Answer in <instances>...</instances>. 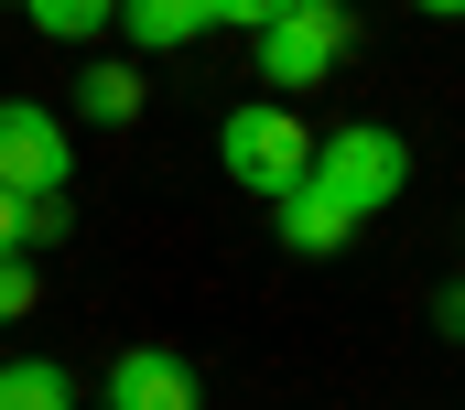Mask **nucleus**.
I'll return each mask as SVG.
<instances>
[{
    "mask_svg": "<svg viewBox=\"0 0 465 410\" xmlns=\"http://www.w3.org/2000/svg\"><path fill=\"white\" fill-rule=\"evenodd\" d=\"M303 184L336 205V216H379V205H401L411 184V151H401V130H379V119H347V130H325L314 141V162H303Z\"/></svg>",
    "mask_w": 465,
    "mask_h": 410,
    "instance_id": "obj_1",
    "label": "nucleus"
},
{
    "mask_svg": "<svg viewBox=\"0 0 465 410\" xmlns=\"http://www.w3.org/2000/svg\"><path fill=\"white\" fill-rule=\"evenodd\" d=\"M217 162H228V184H249V195L282 205L292 184H303V162H314V130H303L282 98H249V108L217 119Z\"/></svg>",
    "mask_w": 465,
    "mask_h": 410,
    "instance_id": "obj_2",
    "label": "nucleus"
},
{
    "mask_svg": "<svg viewBox=\"0 0 465 410\" xmlns=\"http://www.w3.org/2000/svg\"><path fill=\"white\" fill-rule=\"evenodd\" d=\"M347 33H357L347 0H292L282 22H260V87L292 108L303 87H325V76L347 65Z\"/></svg>",
    "mask_w": 465,
    "mask_h": 410,
    "instance_id": "obj_3",
    "label": "nucleus"
},
{
    "mask_svg": "<svg viewBox=\"0 0 465 410\" xmlns=\"http://www.w3.org/2000/svg\"><path fill=\"white\" fill-rule=\"evenodd\" d=\"M65 119L33 98H0V195H65Z\"/></svg>",
    "mask_w": 465,
    "mask_h": 410,
    "instance_id": "obj_4",
    "label": "nucleus"
},
{
    "mask_svg": "<svg viewBox=\"0 0 465 410\" xmlns=\"http://www.w3.org/2000/svg\"><path fill=\"white\" fill-rule=\"evenodd\" d=\"M109 410H206L195 367L173 346H119L109 356Z\"/></svg>",
    "mask_w": 465,
    "mask_h": 410,
    "instance_id": "obj_5",
    "label": "nucleus"
},
{
    "mask_svg": "<svg viewBox=\"0 0 465 410\" xmlns=\"http://www.w3.org/2000/svg\"><path fill=\"white\" fill-rule=\"evenodd\" d=\"M109 22L130 33V54H173V44H195V33H206V11H195V0H119Z\"/></svg>",
    "mask_w": 465,
    "mask_h": 410,
    "instance_id": "obj_6",
    "label": "nucleus"
},
{
    "mask_svg": "<svg viewBox=\"0 0 465 410\" xmlns=\"http://www.w3.org/2000/svg\"><path fill=\"white\" fill-rule=\"evenodd\" d=\"M282 249H303V259H336V249H347V216L314 195V184H292V195H282Z\"/></svg>",
    "mask_w": 465,
    "mask_h": 410,
    "instance_id": "obj_7",
    "label": "nucleus"
},
{
    "mask_svg": "<svg viewBox=\"0 0 465 410\" xmlns=\"http://www.w3.org/2000/svg\"><path fill=\"white\" fill-rule=\"evenodd\" d=\"M0 410H76V378L54 356H0Z\"/></svg>",
    "mask_w": 465,
    "mask_h": 410,
    "instance_id": "obj_8",
    "label": "nucleus"
},
{
    "mask_svg": "<svg viewBox=\"0 0 465 410\" xmlns=\"http://www.w3.org/2000/svg\"><path fill=\"white\" fill-rule=\"evenodd\" d=\"M76 119L130 130V119H141V65H87V76H76Z\"/></svg>",
    "mask_w": 465,
    "mask_h": 410,
    "instance_id": "obj_9",
    "label": "nucleus"
},
{
    "mask_svg": "<svg viewBox=\"0 0 465 410\" xmlns=\"http://www.w3.org/2000/svg\"><path fill=\"white\" fill-rule=\"evenodd\" d=\"M11 11H33V22H44L54 44H98V33H109V11H119V0H11Z\"/></svg>",
    "mask_w": 465,
    "mask_h": 410,
    "instance_id": "obj_10",
    "label": "nucleus"
},
{
    "mask_svg": "<svg viewBox=\"0 0 465 410\" xmlns=\"http://www.w3.org/2000/svg\"><path fill=\"white\" fill-rule=\"evenodd\" d=\"M54 238H76V205H65V195H22V259L54 249Z\"/></svg>",
    "mask_w": 465,
    "mask_h": 410,
    "instance_id": "obj_11",
    "label": "nucleus"
},
{
    "mask_svg": "<svg viewBox=\"0 0 465 410\" xmlns=\"http://www.w3.org/2000/svg\"><path fill=\"white\" fill-rule=\"evenodd\" d=\"M195 11H206V22H228V33H260V22H282L292 0H195Z\"/></svg>",
    "mask_w": 465,
    "mask_h": 410,
    "instance_id": "obj_12",
    "label": "nucleus"
},
{
    "mask_svg": "<svg viewBox=\"0 0 465 410\" xmlns=\"http://www.w3.org/2000/svg\"><path fill=\"white\" fill-rule=\"evenodd\" d=\"M22 313H33V259L11 249V259H0V324H22Z\"/></svg>",
    "mask_w": 465,
    "mask_h": 410,
    "instance_id": "obj_13",
    "label": "nucleus"
},
{
    "mask_svg": "<svg viewBox=\"0 0 465 410\" xmlns=\"http://www.w3.org/2000/svg\"><path fill=\"white\" fill-rule=\"evenodd\" d=\"M22 249V195H0V259Z\"/></svg>",
    "mask_w": 465,
    "mask_h": 410,
    "instance_id": "obj_14",
    "label": "nucleus"
},
{
    "mask_svg": "<svg viewBox=\"0 0 465 410\" xmlns=\"http://www.w3.org/2000/svg\"><path fill=\"white\" fill-rule=\"evenodd\" d=\"M422 11H433V22H444V11H465V0H422Z\"/></svg>",
    "mask_w": 465,
    "mask_h": 410,
    "instance_id": "obj_15",
    "label": "nucleus"
},
{
    "mask_svg": "<svg viewBox=\"0 0 465 410\" xmlns=\"http://www.w3.org/2000/svg\"><path fill=\"white\" fill-rule=\"evenodd\" d=\"M0 11H11V0H0Z\"/></svg>",
    "mask_w": 465,
    "mask_h": 410,
    "instance_id": "obj_16",
    "label": "nucleus"
}]
</instances>
